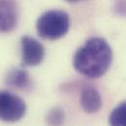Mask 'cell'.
<instances>
[{
  "instance_id": "cell-1",
  "label": "cell",
  "mask_w": 126,
  "mask_h": 126,
  "mask_svg": "<svg viewBox=\"0 0 126 126\" xmlns=\"http://www.w3.org/2000/svg\"><path fill=\"white\" fill-rule=\"evenodd\" d=\"M112 61V52L109 43L101 38L88 39L75 53L73 66L79 73L97 78L104 75Z\"/></svg>"
},
{
  "instance_id": "cell-2",
  "label": "cell",
  "mask_w": 126,
  "mask_h": 126,
  "mask_svg": "<svg viewBox=\"0 0 126 126\" xmlns=\"http://www.w3.org/2000/svg\"><path fill=\"white\" fill-rule=\"evenodd\" d=\"M69 26V17L65 12L61 10H50L38 18L36 30L42 38L56 40L66 34Z\"/></svg>"
},
{
  "instance_id": "cell-3",
  "label": "cell",
  "mask_w": 126,
  "mask_h": 126,
  "mask_svg": "<svg viewBox=\"0 0 126 126\" xmlns=\"http://www.w3.org/2000/svg\"><path fill=\"white\" fill-rule=\"evenodd\" d=\"M25 102L7 91H0V119L7 122L20 120L26 113Z\"/></svg>"
},
{
  "instance_id": "cell-4",
  "label": "cell",
  "mask_w": 126,
  "mask_h": 126,
  "mask_svg": "<svg viewBox=\"0 0 126 126\" xmlns=\"http://www.w3.org/2000/svg\"><path fill=\"white\" fill-rule=\"evenodd\" d=\"M22 63L26 66H35L44 59L45 50L43 45L36 39L24 36L22 38Z\"/></svg>"
},
{
  "instance_id": "cell-5",
  "label": "cell",
  "mask_w": 126,
  "mask_h": 126,
  "mask_svg": "<svg viewBox=\"0 0 126 126\" xmlns=\"http://www.w3.org/2000/svg\"><path fill=\"white\" fill-rule=\"evenodd\" d=\"M17 25V5L15 0H0V32H9Z\"/></svg>"
},
{
  "instance_id": "cell-6",
  "label": "cell",
  "mask_w": 126,
  "mask_h": 126,
  "mask_svg": "<svg viewBox=\"0 0 126 126\" xmlns=\"http://www.w3.org/2000/svg\"><path fill=\"white\" fill-rule=\"evenodd\" d=\"M80 105L86 112H97L102 107V98L99 91L93 86L83 88L80 95Z\"/></svg>"
},
{
  "instance_id": "cell-7",
  "label": "cell",
  "mask_w": 126,
  "mask_h": 126,
  "mask_svg": "<svg viewBox=\"0 0 126 126\" xmlns=\"http://www.w3.org/2000/svg\"><path fill=\"white\" fill-rule=\"evenodd\" d=\"M6 82L8 85L18 89H28L31 86L32 80L27 71L22 69H13L8 73Z\"/></svg>"
},
{
  "instance_id": "cell-8",
  "label": "cell",
  "mask_w": 126,
  "mask_h": 126,
  "mask_svg": "<svg viewBox=\"0 0 126 126\" xmlns=\"http://www.w3.org/2000/svg\"><path fill=\"white\" fill-rule=\"evenodd\" d=\"M110 126H126V102L118 105L109 117Z\"/></svg>"
},
{
  "instance_id": "cell-9",
  "label": "cell",
  "mask_w": 126,
  "mask_h": 126,
  "mask_svg": "<svg viewBox=\"0 0 126 126\" xmlns=\"http://www.w3.org/2000/svg\"><path fill=\"white\" fill-rule=\"evenodd\" d=\"M47 122L50 126H60L63 122V111L60 108L51 110L47 115Z\"/></svg>"
},
{
  "instance_id": "cell-10",
  "label": "cell",
  "mask_w": 126,
  "mask_h": 126,
  "mask_svg": "<svg viewBox=\"0 0 126 126\" xmlns=\"http://www.w3.org/2000/svg\"><path fill=\"white\" fill-rule=\"evenodd\" d=\"M68 2H76V1H79V0H66Z\"/></svg>"
}]
</instances>
